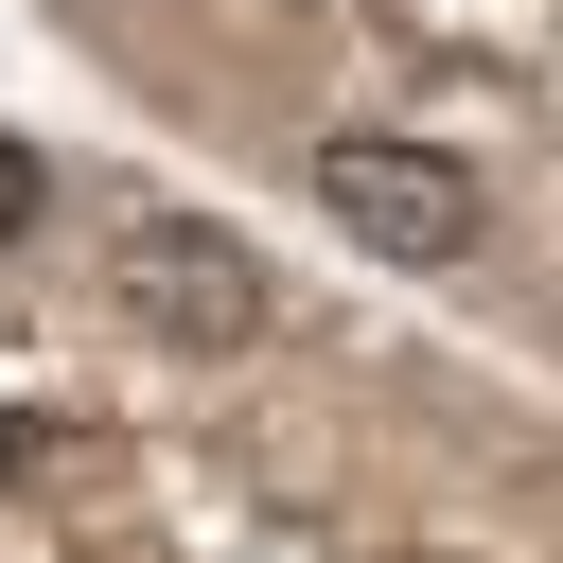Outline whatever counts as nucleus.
Masks as SVG:
<instances>
[{"mask_svg": "<svg viewBox=\"0 0 563 563\" xmlns=\"http://www.w3.org/2000/svg\"><path fill=\"white\" fill-rule=\"evenodd\" d=\"M317 211H334L369 264H457V246H475V158L352 123V141H317Z\"/></svg>", "mask_w": 563, "mask_h": 563, "instance_id": "1", "label": "nucleus"}, {"mask_svg": "<svg viewBox=\"0 0 563 563\" xmlns=\"http://www.w3.org/2000/svg\"><path fill=\"white\" fill-rule=\"evenodd\" d=\"M123 299H141L176 352H246V334H264V264H246V229H211V211H123Z\"/></svg>", "mask_w": 563, "mask_h": 563, "instance_id": "2", "label": "nucleus"}, {"mask_svg": "<svg viewBox=\"0 0 563 563\" xmlns=\"http://www.w3.org/2000/svg\"><path fill=\"white\" fill-rule=\"evenodd\" d=\"M35 211H53V158H35V141H0V246H18Z\"/></svg>", "mask_w": 563, "mask_h": 563, "instance_id": "3", "label": "nucleus"}]
</instances>
